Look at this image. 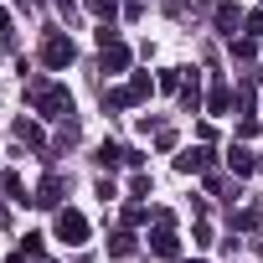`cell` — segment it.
<instances>
[{"mask_svg":"<svg viewBox=\"0 0 263 263\" xmlns=\"http://www.w3.org/2000/svg\"><path fill=\"white\" fill-rule=\"evenodd\" d=\"M253 52H258V47H253V36H242V42H232V57H242V62H248Z\"/></svg>","mask_w":263,"mask_h":263,"instance_id":"19","label":"cell"},{"mask_svg":"<svg viewBox=\"0 0 263 263\" xmlns=\"http://www.w3.org/2000/svg\"><path fill=\"white\" fill-rule=\"evenodd\" d=\"M83 6H88L98 21H114V16H119V0H83Z\"/></svg>","mask_w":263,"mask_h":263,"instance_id":"16","label":"cell"},{"mask_svg":"<svg viewBox=\"0 0 263 263\" xmlns=\"http://www.w3.org/2000/svg\"><path fill=\"white\" fill-rule=\"evenodd\" d=\"M242 26H248V36H263V16H242Z\"/></svg>","mask_w":263,"mask_h":263,"instance_id":"21","label":"cell"},{"mask_svg":"<svg viewBox=\"0 0 263 263\" xmlns=\"http://www.w3.org/2000/svg\"><path fill=\"white\" fill-rule=\"evenodd\" d=\"M227 165H232V176H253V171H258V160H253L248 145H232V150H227Z\"/></svg>","mask_w":263,"mask_h":263,"instance_id":"9","label":"cell"},{"mask_svg":"<svg viewBox=\"0 0 263 263\" xmlns=\"http://www.w3.org/2000/svg\"><path fill=\"white\" fill-rule=\"evenodd\" d=\"M176 248H181V237L171 232V222H155V232H150V253H155V258H176Z\"/></svg>","mask_w":263,"mask_h":263,"instance_id":"5","label":"cell"},{"mask_svg":"<svg viewBox=\"0 0 263 263\" xmlns=\"http://www.w3.org/2000/svg\"><path fill=\"white\" fill-rule=\"evenodd\" d=\"M237 26H242V11L232 6V0H217V31H227V36H232Z\"/></svg>","mask_w":263,"mask_h":263,"instance_id":"10","label":"cell"},{"mask_svg":"<svg viewBox=\"0 0 263 263\" xmlns=\"http://www.w3.org/2000/svg\"><path fill=\"white\" fill-rule=\"evenodd\" d=\"M181 108H186V114H201V72H196V67H191L186 83H181Z\"/></svg>","mask_w":263,"mask_h":263,"instance_id":"8","label":"cell"},{"mask_svg":"<svg viewBox=\"0 0 263 263\" xmlns=\"http://www.w3.org/2000/svg\"><path fill=\"white\" fill-rule=\"evenodd\" d=\"M0 31H11V16H6V11H0Z\"/></svg>","mask_w":263,"mask_h":263,"instance_id":"22","label":"cell"},{"mask_svg":"<svg viewBox=\"0 0 263 263\" xmlns=\"http://www.w3.org/2000/svg\"><path fill=\"white\" fill-rule=\"evenodd\" d=\"M16 6H36V0H16Z\"/></svg>","mask_w":263,"mask_h":263,"instance_id":"25","label":"cell"},{"mask_svg":"<svg viewBox=\"0 0 263 263\" xmlns=\"http://www.w3.org/2000/svg\"><path fill=\"white\" fill-rule=\"evenodd\" d=\"M98 160H103L108 171H114V165H140V155H135V150H124V145H103Z\"/></svg>","mask_w":263,"mask_h":263,"instance_id":"11","label":"cell"},{"mask_svg":"<svg viewBox=\"0 0 263 263\" xmlns=\"http://www.w3.org/2000/svg\"><path fill=\"white\" fill-rule=\"evenodd\" d=\"M16 140H26V145H42L47 135H42V124H36V119H16Z\"/></svg>","mask_w":263,"mask_h":263,"instance_id":"13","label":"cell"},{"mask_svg":"<svg viewBox=\"0 0 263 263\" xmlns=\"http://www.w3.org/2000/svg\"><path fill=\"white\" fill-rule=\"evenodd\" d=\"M108 253L114 258H129V253H135V232H114L108 237Z\"/></svg>","mask_w":263,"mask_h":263,"instance_id":"15","label":"cell"},{"mask_svg":"<svg viewBox=\"0 0 263 263\" xmlns=\"http://www.w3.org/2000/svg\"><path fill=\"white\" fill-rule=\"evenodd\" d=\"M72 57H78L72 36H62V31H47V42H42V62H47L52 72H62V67H72Z\"/></svg>","mask_w":263,"mask_h":263,"instance_id":"3","label":"cell"},{"mask_svg":"<svg viewBox=\"0 0 263 263\" xmlns=\"http://www.w3.org/2000/svg\"><path fill=\"white\" fill-rule=\"evenodd\" d=\"M206 165H212V150H206V145H196V150H181V155H176V171H181V176H201Z\"/></svg>","mask_w":263,"mask_h":263,"instance_id":"4","label":"cell"},{"mask_svg":"<svg viewBox=\"0 0 263 263\" xmlns=\"http://www.w3.org/2000/svg\"><path fill=\"white\" fill-rule=\"evenodd\" d=\"M31 201H36L42 212H57V206H62V176H47V181L36 186V196H31Z\"/></svg>","mask_w":263,"mask_h":263,"instance_id":"6","label":"cell"},{"mask_svg":"<svg viewBox=\"0 0 263 263\" xmlns=\"http://www.w3.org/2000/svg\"><path fill=\"white\" fill-rule=\"evenodd\" d=\"M52 237L67 242V248H83V242H88V217L72 212V206H57V227H52Z\"/></svg>","mask_w":263,"mask_h":263,"instance_id":"2","label":"cell"},{"mask_svg":"<svg viewBox=\"0 0 263 263\" xmlns=\"http://www.w3.org/2000/svg\"><path fill=\"white\" fill-rule=\"evenodd\" d=\"M155 145L160 150H176V129H155Z\"/></svg>","mask_w":263,"mask_h":263,"instance_id":"20","label":"cell"},{"mask_svg":"<svg viewBox=\"0 0 263 263\" xmlns=\"http://www.w3.org/2000/svg\"><path fill=\"white\" fill-rule=\"evenodd\" d=\"M129 57H135V52H129L119 36H114V42H103V72H124V67H129Z\"/></svg>","mask_w":263,"mask_h":263,"instance_id":"7","label":"cell"},{"mask_svg":"<svg viewBox=\"0 0 263 263\" xmlns=\"http://www.w3.org/2000/svg\"><path fill=\"white\" fill-rule=\"evenodd\" d=\"M227 108H232V88H227V83H217V88L206 93V114H227Z\"/></svg>","mask_w":263,"mask_h":263,"instance_id":"12","label":"cell"},{"mask_svg":"<svg viewBox=\"0 0 263 263\" xmlns=\"http://www.w3.org/2000/svg\"><path fill=\"white\" fill-rule=\"evenodd\" d=\"M0 196H6V201H26V196H21V181H16L11 171H6V176H0Z\"/></svg>","mask_w":263,"mask_h":263,"instance_id":"17","label":"cell"},{"mask_svg":"<svg viewBox=\"0 0 263 263\" xmlns=\"http://www.w3.org/2000/svg\"><path fill=\"white\" fill-rule=\"evenodd\" d=\"M57 6H62V11H72V6H78V0H57Z\"/></svg>","mask_w":263,"mask_h":263,"instance_id":"24","label":"cell"},{"mask_svg":"<svg viewBox=\"0 0 263 263\" xmlns=\"http://www.w3.org/2000/svg\"><path fill=\"white\" fill-rule=\"evenodd\" d=\"M26 98H31V108H36L42 119H67V114H72V93H67L62 83L31 78V83H26Z\"/></svg>","mask_w":263,"mask_h":263,"instance_id":"1","label":"cell"},{"mask_svg":"<svg viewBox=\"0 0 263 263\" xmlns=\"http://www.w3.org/2000/svg\"><path fill=\"white\" fill-rule=\"evenodd\" d=\"M129 103H135V93H129V88H114V93H103V108H129Z\"/></svg>","mask_w":263,"mask_h":263,"instance_id":"18","label":"cell"},{"mask_svg":"<svg viewBox=\"0 0 263 263\" xmlns=\"http://www.w3.org/2000/svg\"><path fill=\"white\" fill-rule=\"evenodd\" d=\"M129 93H135V103H145V98L155 93V78H150V72H135V78H129Z\"/></svg>","mask_w":263,"mask_h":263,"instance_id":"14","label":"cell"},{"mask_svg":"<svg viewBox=\"0 0 263 263\" xmlns=\"http://www.w3.org/2000/svg\"><path fill=\"white\" fill-rule=\"evenodd\" d=\"M6 263H26V253H11V258H6Z\"/></svg>","mask_w":263,"mask_h":263,"instance_id":"23","label":"cell"}]
</instances>
